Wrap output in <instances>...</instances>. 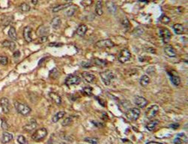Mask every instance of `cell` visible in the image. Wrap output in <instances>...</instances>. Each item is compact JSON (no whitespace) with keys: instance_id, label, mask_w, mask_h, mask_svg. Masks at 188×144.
I'll return each instance as SVG.
<instances>
[{"instance_id":"obj_47","label":"cell","mask_w":188,"mask_h":144,"mask_svg":"<svg viewBox=\"0 0 188 144\" xmlns=\"http://www.w3.org/2000/svg\"><path fill=\"white\" fill-rule=\"evenodd\" d=\"M32 3L33 5H37V3H38V0H31Z\"/></svg>"},{"instance_id":"obj_26","label":"cell","mask_w":188,"mask_h":144,"mask_svg":"<svg viewBox=\"0 0 188 144\" xmlns=\"http://www.w3.org/2000/svg\"><path fill=\"white\" fill-rule=\"evenodd\" d=\"M71 5L72 4H70V3H65V4L59 5V6H56V7L53 8V12L57 13L60 11H62V10L65 9V8H68L69 6H71Z\"/></svg>"},{"instance_id":"obj_31","label":"cell","mask_w":188,"mask_h":144,"mask_svg":"<svg viewBox=\"0 0 188 144\" xmlns=\"http://www.w3.org/2000/svg\"><path fill=\"white\" fill-rule=\"evenodd\" d=\"M8 36L13 40L17 39V32L14 27L10 28L9 31H8Z\"/></svg>"},{"instance_id":"obj_35","label":"cell","mask_w":188,"mask_h":144,"mask_svg":"<svg viewBox=\"0 0 188 144\" xmlns=\"http://www.w3.org/2000/svg\"><path fill=\"white\" fill-rule=\"evenodd\" d=\"M82 93H83V95L89 97L91 95H92V89L91 87H85L82 90Z\"/></svg>"},{"instance_id":"obj_22","label":"cell","mask_w":188,"mask_h":144,"mask_svg":"<svg viewBox=\"0 0 188 144\" xmlns=\"http://www.w3.org/2000/svg\"><path fill=\"white\" fill-rule=\"evenodd\" d=\"M164 52H165L166 54L169 57H175L176 56V52L175 51V49L172 47V46L171 45H168V46L165 47L164 48Z\"/></svg>"},{"instance_id":"obj_25","label":"cell","mask_w":188,"mask_h":144,"mask_svg":"<svg viewBox=\"0 0 188 144\" xmlns=\"http://www.w3.org/2000/svg\"><path fill=\"white\" fill-rule=\"evenodd\" d=\"M173 29L177 35L183 34L184 32V26H183L181 24H180V23H176V24H175L173 26Z\"/></svg>"},{"instance_id":"obj_41","label":"cell","mask_w":188,"mask_h":144,"mask_svg":"<svg viewBox=\"0 0 188 144\" xmlns=\"http://www.w3.org/2000/svg\"><path fill=\"white\" fill-rule=\"evenodd\" d=\"M2 128L4 130H8L9 128V125H8V123L5 119L2 120Z\"/></svg>"},{"instance_id":"obj_19","label":"cell","mask_w":188,"mask_h":144,"mask_svg":"<svg viewBox=\"0 0 188 144\" xmlns=\"http://www.w3.org/2000/svg\"><path fill=\"white\" fill-rule=\"evenodd\" d=\"M2 45L4 47L8 48L11 51H14L15 48H16V44L14 42L11 41H8V40H5L2 42Z\"/></svg>"},{"instance_id":"obj_40","label":"cell","mask_w":188,"mask_h":144,"mask_svg":"<svg viewBox=\"0 0 188 144\" xmlns=\"http://www.w3.org/2000/svg\"><path fill=\"white\" fill-rule=\"evenodd\" d=\"M8 58L4 56H0V64L2 65H6L8 63Z\"/></svg>"},{"instance_id":"obj_42","label":"cell","mask_w":188,"mask_h":144,"mask_svg":"<svg viewBox=\"0 0 188 144\" xmlns=\"http://www.w3.org/2000/svg\"><path fill=\"white\" fill-rule=\"evenodd\" d=\"M47 41V36H41L38 40V44H42L44 43Z\"/></svg>"},{"instance_id":"obj_37","label":"cell","mask_w":188,"mask_h":144,"mask_svg":"<svg viewBox=\"0 0 188 144\" xmlns=\"http://www.w3.org/2000/svg\"><path fill=\"white\" fill-rule=\"evenodd\" d=\"M17 142L20 144H28L27 139L23 135H20V136L17 137Z\"/></svg>"},{"instance_id":"obj_3","label":"cell","mask_w":188,"mask_h":144,"mask_svg":"<svg viewBox=\"0 0 188 144\" xmlns=\"http://www.w3.org/2000/svg\"><path fill=\"white\" fill-rule=\"evenodd\" d=\"M100 76L101 78L102 81L106 86H110L112 81L115 79V74L111 71H105L100 72Z\"/></svg>"},{"instance_id":"obj_36","label":"cell","mask_w":188,"mask_h":144,"mask_svg":"<svg viewBox=\"0 0 188 144\" xmlns=\"http://www.w3.org/2000/svg\"><path fill=\"white\" fill-rule=\"evenodd\" d=\"M73 123V119L71 118V117H67V118H65V119L63 120L62 123V126H68V125H70V124Z\"/></svg>"},{"instance_id":"obj_29","label":"cell","mask_w":188,"mask_h":144,"mask_svg":"<svg viewBox=\"0 0 188 144\" xmlns=\"http://www.w3.org/2000/svg\"><path fill=\"white\" fill-rule=\"evenodd\" d=\"M107 8L109 10L110 13L112 14H115L117 11V8L115 6V5L112 2H107Z\"/></svg>"},{"instance_id":"obj_32","label":"cell","mask_w":188,"mask_h":144,"mask_svg":"<svg viewBox=\"0 0 188 144\" xmlns=\"http://www.w3.org/2000/svg\"><path fill=\"white\" fill-rule=\"evenodd\" d=\"M94 63H95V65H98V66L100 67H104L107 65V63L105 61V60L100 59H95V61H94Z\"/></svg>"},{"instance_id":"obj_39","label":"cell","mask_w":188,"mask_h":144,"mask_svg":"<svg viewBox=\"0 0 188 144\" xmlns=\"http://www.w3.org/2000/svg\"><path fill=\"white\" fill-rule=\"evenodd\" d=\"M21 9L24 12H27L30 10V6H28L27 3H22L21 5Z\"/></svg>"},{"instance_id":"obj_24","label":"cell","mask_w":188,"mask_h":144,"mask_svg":"<svg viewBox=\"0 0 188 144\" xmlns=\"http://www.w3.org/2000/svg\"><path fill=\"white\" fill-rule=\"evenodd\" d=\"M65 114H66V113H65V111H59L58 112V113H56V114H55L53 116V117L52 118V122H53V123H58V121H59L61 119H62L64 116H65Z\"/></svg>"},{"instance_id":"obj_44","label":"cell","mask_w":188,"mask_h":144,"mask_svg":"<svg viewBox=\"0 0 188 144\" xmlns=\"http://www.w3.org/2000/svg\"><path fill=\"white\" fill-rule=\"evenodd\" d=\"M62 44H58V42H53V43H50L49 44L50 47H60L62 46Z\"/></svg>"},{"instance_id":"obj_46","label":"cell","mask_w":188,"mask_h":144,"mask_svg":"<svg viewBox=\"0 0 188 144\" xmlns=\"http://www.w3.org/2000/svg\"><path fill=\"white\" fill-rule=\"evenodd\" d=\"M146 144H164V143H157V142L152 141V142H149V143H147Z\"/></svg>"},{"instance_id":"obj_7","label":"cell","mask_w":188,"mask_h":144,"mask_svg":"<svg viewBox=\"0 0 188 144\" xmlns=\"http://www.w3.org/2000/svg\"><path fill=\"white\" fill-rule=\"evenodd\" d=\"M114 46V43L110 39H103L98 41L95 44V47L99 49H103V48H110Z\"/></svg>"},{"instance_id":"obj_38","label":"cell","mask_w":188,"mask_h":144,"mask_svg":"<svg viewBox=\"0 0 188 144\" xmlns=\"http://www.w3.org/2000/svg\"><path fill=\"white\" fill-rule=\"evenodd\" d=\"M160 21L164 24H168L170 22V18L167 17V15H162L160 17Z\"/></svg>"},{"instance_id":"obj_17","label":"cell","mask_w":188,"mask_h":144,"mask_svg":"<svg viewBox=\"0 0 188 144\" xmlns=\"http://www.w3.org/2000/svg\"><path fill=\"white\" fill-rule=\"evenodd\" d=\"M37 126V122L35 119H32L28 124H26L24 127H23V130L26 131V132H30L33 131L36 128Z\"/></svg>"},{"instance_id":"obj_28","label":"cell","mask_w":188,"mask_h":144,"mask_svg":"<svg viewBox=\"0 0 188 144\" xmlns=\"http://www.w3.org/2000/svg\"><path fill=\"white\" fill-rule=\"evenodd\" d=\"M149 81H150V78L148 75H142L141 77L140 80H139V83H140V85L142 86L145 87L148 86V84L149 83Z\"/></svg>"},{"instance_id":"obj_15","label":"cell","mask_w":188,"mask_h":144,"mask_svg":"<svg viewBox=\"0 0 188 144\" xmlns=\"http://www.w3.org/2000/svg\"><path fill=\"white\" fill-rule=\"evenodd\" d=\"M82 77L84 80H85L86 82L89 83H92L95 81L96 80V78H95V75L93 74H91L89 72H83L82 74Z\"/></svg>"},{"instance_id":"obj_12","label":"cell","mask_w":188,"mask_h":144,"mask_svg":"<svg viewBox=\"0 0 188 144\" xmlns=\"http://www.w3.org/2000/svg\"><path fill=\"white\" fill-rule=\"evenodd\" d=\"M32 29L30 26H26L23 29V38L26 42H31L32 41Z\"/></svg>"},{"instance_id":"obj_11","label":"cell","mask_w":188,"mask_h":144,"mask_svg":"<svg viewBox=\"0 0 188 144\" xmlns=\"http://www.w3.org/2000/svg\"><path fill=\"white\" fill-rule=\"evenodd\" d=\"M0 105L3 113H8L10 111V103L9 100L7 98H2L0 100Z\"/></svg>"},{"instance_id":"obj_34","label":"cell","mask_w":188,"mask_h":144,"mask_svg":"<svg viewBox=\"0 0 188 144\" xmlns=\"http://www.w3.org/2000/svg\"><path fill=\"white\" fill-rule=\"evenodd\" d=\"M84 141L87 142V143H89L91 144H98V140L95 137H85L84 139Z\"/></svg>"},{"instance_id":"obj_16","label":"cell","mask_w":188,"mask_h":144,"mask_svg":"<svg viewBox=\"0 0 188 144\" xmlns=\"http://www.w3.org/2000/svg\"><path fill=\"white\" fill-rule=\"evenodd\" d=\"M50 98H51L52 101L54 102L55 104L57 105H60L62 104V98L59 95L56 93H53V92H50L49 93Z\"/></svg>"},{"instance_id":"obj_27","label":"cell","mask_w":188,"mask_h":144,"mask_svg":"<svg viewBox=\"0 0 188 144\" xmlns=\"http://www.w3.org/2000/svg\"><path fill=\"white\" fill-rule=\"evenodd\" d=\"M95 13L99 16H101L103 14V5L100 0L97 2L96 6H95Z\"/></svg>"},{"instance_id":"obj_1","label":"cell","mask_w":188,"mask_h":144,"mask_svg":"<svg viewBox=\"0 0 188 144\" xmlns=\"http://www.w3.org/2000/svg\"><path fill=\"white\" fill-rule=\"evenodd\" d=\"M14 107L15 109L17 110V111L20 114L25 116H28L31 113V108H30L26 104L16 101L14 103Z\"/></svg>"},{"instance_id":"obj_49","label":"cell","mask_w":188,"mask_h":144,"mask_svg":"<svg viewBox=\"0 0 188 144\" xmlns=\"http://www.w3.org/2000/svg\"><path fill=\"white\" fill-rule=\"evenodd\" d=\"M62 144H65V143H62Z\"/></svg>"},{"instance_id":"obj_14","label":"cell","mask_w":188,"mask_h":144,"mask_svg":"<svg viewBox=\"0 0 188 144\" xmlns=\"http://www.w3.org/2000/svg\"><path fill=\"white\" fill-rule=\"evenodd\" d=\"M187 143V137L184 134H179L174 140L175 144H183Z\"/></svg>"},{"instance_id":"obj_4","label":"cell","mask_w":188,"mask_h":144,"mask_svg":"<svg viewBox=\"0 0 188 144\" xmlns=\"http://www.w3.org/2000/svg\"><path fill=\"white\" fill-rule=\"evenodd\" d=\"M140 110L138 108H131L126 113V117L130 121H137L140 116Z\"/></svg>"},{"instance_id":"obj_45","label":"cell","mask_w":188,"mask_h":144,"mask_svg":"<svg viewBox=\"0 0 188 144\" xmlns=\"http://www.w3.org/2000/svg\"><path fill=\"white\" fill-rule=\"evenodd\" d=\"M14 57H18V56H20V52L19 51H16L14 53Z\"/></svg>"},{"instance_id":"obj_30","label":"cell","mask_w":188,"mask_h":144,"mask_svg":"<svg viewBox=\"0 0 188 144\" xmlns=\"http://www.w3.org/2000/svg\"><path fill=\"white\" fill-rule=\"evenodd\" d=\"M77 6L71 5V6H69V7L67 8L66 15L68 17H72L73 14H75V12L77 11Z\"/></svg>"},{"instance_id":"obj_43","label":"cell","mask_w":188,"mask_h":144,"mask_svg":"<svg viewBox=\"0 0 188 144\" xmlns=\"http://www.w3.org/2000/svg\"><path fill=\"white\" fill-rule=\"evenodd\" d=\"M92 64L91 63H87V62H85V63H82V66L83 67V68H89V67H92Z\"/></svg>"},{"instance_id":"obj_10","label":"cell","mask_w":188,"mask_h":144,"mask_svg":"<svg viewBox=\"0 0 188 144\" xmlns=\"http://www.w3.org/2000/svg\"><path fill=\"white\" fill-rule=\"evenodd\" d=\"M134 102L140 108H145L149 104V101H148L146 98L141 96H136L135 98H134Z\"/></svg>"},{"instance_id":"obj_6","label":"cell","mask_w":188,"mask_h":144,"mask_svg":"<svg viewBox=\"0 0 188 144\" xmlns=\"http://www.w3.org/2000/svg\"><path fill=\"white\" fill-rule=\"evenodd\" d=\"M159 106L157 104L152 105L150 108L147 109L146 112H145V116L147 117L149 119H152L154 118L157 115L159 112Z\"/></svg>"},{"instance_id":"obj_48","label":"cell","mask_w":188,"mask_h":144,"mask_svg":"<svg viewBox=\"0 0 188 144\" xmlns=\"http://www.w3.org/2000/svg\"><path fill=\"white\" fill-rule=\"evenodd\" d=\"M66 1H71V0H66Z\"/></svg>"},{"instance_id":"obj_18","label":"cell","mask_w":188,"mask_h":144,"mask_svg":"<svg viewBox=\"0 0 188 144\" xmlns=\"http://www.w3.org/2000/svg\"><path fill=\"white\" fill-rule=\"evenodd\" d=\"M14 139V136L9 132H4L2 134V143L3 144H6L11 142V140Z\"/></svg>"},{"instance_id":"obj_5","label":"cell","mask_w":188,"mask_h":144,"mask_svg":"<svg viewBox=\"0 0 188 144\" xmlns=\"http://www.w3.org/2000/svg\"><path fill=\"white\" fill-rule=\"evenodd\" d=\"M130 57H131V53L129 51V50L127 48H124L119 53L118 59L121 63H125L130 60Z\"/></svg>"},{"instance_id":"obj_8","label":"cell","mask_w":188,"mask_h":144,"mask_svg":"<svg viewBox=\"0 0 188 144\" xmlns=\"http://www.w3.org/2000/svg\"><path fill=\"white\" fill-rule=\"evenodd\" d=\"M160 36L162 38L163 42L164 44H167L170 41L172 34H171L170 31L167 28H161L160 30Z\"/></svg>"},{"instance_id":"obj_2","label":"cell","mask_w":188,"mask_h":144,"mask_svg":"<svg viewBox=\"0 0 188 144\" xmlns=\"http://www.w3.org/2000/svg\"><path fill=\"white\" fill-rule=\"evenodd\" d=\"M47 135V130L45 128L37 129L32 135V139L35 142H40L43 140Z\"/></svg>"},{"instance_id":"obj_13","label":"cell","mask_w":188,"mask_h":144,"mask_svg":"<svg viewBox=\"0 0 188 144\" xmlns=\"http://www.w3.org/2000/svg\"><path fill=\"white\" fill-rule=\"evenodd\" d=\"M168 74L170 77V80L175 86H178L181 83V80L179 75L175 73V71H169L168 72Z\"/></svg>"},{"instance_id":"obj_33","label":"cell","mask_w":188,"mask_h":144,"mask_svg":"<svg viewBox=\"0 0 188 144\" xmlns=\"http://www.w3.org/2000/svg\"><path fill=\"white\" fill-rule=\"evenodd\" d=\"M122 26H123L124 29H125V31H128V30L130 29V21H128L127 18L125 17V19L123 20V21H122Z\"/></svg>"},{"instance_id":"obj_9","label":"cell","mask_w":188,"mask_h":144,"mask_svg":"<svg viewBox=\"0 0 188 144\" xmlns=\"http://www.w3.org/2000/svg\"><path fill=\"white\" fill-rule=\"evenodd\" d=\"M80 81H81V79L80 78V77L77 76V75H70L65 80V84L68 86L78 85Z\"/></svg>"},{"instance_id":"obj_23","label":"cell","mask_w":188,"mask_h":144,"mask_svg":"<svg viewBox=\"0 0 188 144\" xmlns=\"http://www.w3.org/2000/svg\"><path fill=\"white\" fill-rule=\"evenodd\" d=\"M62 24V21L58 17H56L53 18L51 21V26L53 29H59V27L61 26Z\"/></svg>"},{"instance_id":"obj_20","label":"cell","mask_w":188,"mask_h":144,"mask_svg":"<svg viewBox=\"0 0 188 144\" xmlns=\"http://www.w3.org/2000/svg\"><path fill=\"white\" fill-rule=\"evenodd\" d=\"M159 124H160V121H159V120L157 119L152 120V121L149 122V123L147 124L146 128L149 131H153L155 130L156 128L158 126Z\"/></svg>"},{"instance_id":"obj_21","label":"cell","mask_w":188,"mask_h":144,"mask_svg":"<svg viewBox=\"0 0 188 144\" xmlns=\"http://www.w3.org/2000/svg\"><path fill=\"white\" fill-rule=\"evenodd\" d=\"M87 30H88V27H87L86 25L81 24L80 26H79V27L77 29L76 33L77 36L83 37L85 35V33L87 32Z\"/></svg>"}]
</instances>
